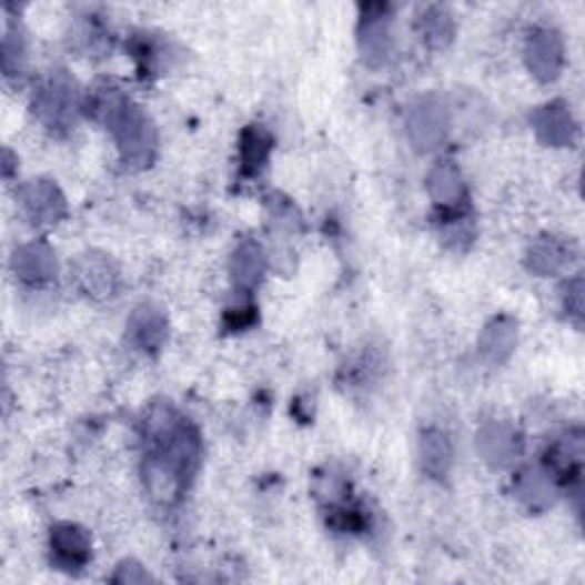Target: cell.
<instances>
[{
    "mask_svg": "<svg viewBox=\"0 0 585 585\" xmlns=\"http://www.w3.org/2000/svg\"><path fill=\"white\" fill-rule=\"evenodd\" d=\"M427 192L437 206L442 209H460L466 202V190L462 174L455 163L442 161L433 168V172L427 174Z\"/></svg>",
    "mask_w": 585,
    "mask_h": 585,
    "instance_id": "17",
    "label": "cell"
},
{
    "mask_svg": "<svg viewBox=\"0 0 585 585\" xmlns=\"http://www.w3.org/2000/svg\"><path fill=\"white\" fill-rule=\"evenodd\" d=\"M26 62V47H23V37L14 30L6 32L3 39V69L8 75H17L23 69Z\"/></svg>",
    "mask_w": 585,
    "mask_h": 585,
    "instance_id": "22",
    "label": "cell"
},
{
    "mask_svg": "<svg viewBox=\"0 0 585 585\" xmlns=\"http://www.w3.org/2000/svg\"><path fill=\"white\" fill-rule=\"evenodd\" d=\"M75 286L92 300H110L120 289V270L99 252H88L75 259L71 268Z\"/></svg>",
    "mask_w": 585,
    "mask_h": 585,
    "instance_id": "5",
    "label": "cell"
},
{
    "mask_svg": "<svg viewBox=\"0 0 585 585\" xmlns=\"http://www.w3.org/2000/svg\"><path fill=\"white\" fill-rule=\"evenodd\" d=\"M272 215L278 218L280 224H286V226H297L300 224V215H297L295 206L289 204L286 200L284 202H272Z\"/></svg>",
    "mask_w": 585,
    "mask_h": 585,
    "instance_id": "25",
    "label": "cell"
},
{
    "mask_svg": "<svg viewBox=\"0 0 585 585\" xmlns=\"http://www.w3.org/2000/svg\"><path fill=\"white\" fill-rule=\"evenodd\" d=\"M142 476H144L147 494L161 505L176 503L188 485V478L176 470V466L155 453L147 455L142 464Z\"/></svg>",
    "mask_w": 585,
    "mask_h": 585,
    "instance_id": "11",
    "label": "cell"
},
{
    "mask_svg": "<svg viewBox=\"0 0 585 585\" xmlns=\"http://www.w3.org/2000/svg\"><path fill=\"white\" fill-rule=\"evenodd\" d=\"M229 272H231L233 286L241 291H252L263 280V272H265V254L261 245L252 241L241 243L231 256Z\"/></svg>",
    "mask_w": 585,
    "mask_h": 585,
    "instance_id": "19",
    "label": "cell"
},
{
    "mask_svg": "<svg viewBox=\"0 0 585 585\" xmlns=\"http://www.w3.org/2000/svg\"><path fill=\"white\" fill-rule=\"evenodd\" d=\"M476 451L490 466L501 470V466H508L520 455L522 440L515 425L505 421H490L476 435Z\"/></svg>",
    "mask_w": 585,
    "mask_h": 585,
    "instance_id": "7",
    "label": "cell"
},
{
    "mask_svg": "<svg viewBox=\"0 0 585 585\" xmlns=\"http://www.w3.org/2000/svg\"><path fill=\"white\" fill-rule=\"evenodd\" d=\"M531 127L539 142L547 147H569L576 138V122L565 101H552L539 105L531 114Z\"/></svg>",
    "mask_w": 585,
    "mask_h": 585,
    "instance_id": "8",
    "label": "cell"
},
{
    "mask_svg": "<svg viewBox=\"0 0 585 585\" xmlns=\"http://www.w3.org/2000/svg\"><path fill=\"white\" fill-rule=\"evenodd\" d=\"M421 28L425 34V42L433 44V47H444L451 42V34H453V21L451 17L442 10V8H431L423 19H421Z\"/></svg>",
    "mask_w": 585,
    "mask_h": 585,
    "instance_id": "21",
    "label": "cell"
},
{
    "mask_svg": "<svg viewBox=\"0 0 585 585\" xmlns=\"http://www.w3.org/2000/svg\"><path fill=\"white\" fill-rule=\"evenodd\" d=\"M418 462L425 476L444 481L453 466V444L444 431L427 427L418 440Z\"/></svg>",
    "mask_w": 585,
    "mask_h": 585,
    "instance_id": "14",
    "label": "cell"
},
{
    "mask_svg": "<svg viewBox=\"0 0 585 585\" xmlns=\"http://www.w3.org/2000/svg\"><path fill=\"white\" fill-rule=\"evenodd\" d=\"M360 51L366 64L377 67L392 53V19L386 6H371L360 23Z\"/></svg>",
    "mask_w": 585,
    "mask_h": 585,
    "instance_id": "9",
    "label": "cell"
},
{
    "mask_svg": "<svg viewBox=\"0 0 585 585\" xmlns=\"http://www.w3.org/2000/svg\"><path fill=\"white\" fill-rule=\"evenodd\" d=\"M556 478L549 474L547 466H528L515 481L517 496L528 505L531 511L549 508L556 498Z\"/></svg>",
    "mask_w": 585,
    "mask_h": 585,
    "instance_id": "16",
    "label": "cell"
},
{
    "mask_svg": "<svg viewBox=\"0 0 585 585\" xmlns=\"http://www.w3.org/2000/svg\"><path fill=\"white\" fill-rule=\"evenodd\" d=\"M526 67L539 83H554L565 64L563 39L554 28H535L526 39Z\"/></svg>",
    "mask_w": 585,
    "mask_h": 585,
    "instance_id": "4",
    "label": "cell"
},
{
    "mask_svg": "<svg viewBox=\"0 0 585 585\" xmlns=\"http://www.w3.org/2000/svg\"><path fill=\"white\" fill-rule=\"evenodd\" d=\"M517 345V323L511 316H496L481 334V353L492 364L508 362Z\"/></svg>",
    "mask_w": 585,
    "mask_h": 585,
    "instance_id": "18",
    "label": "cell"
},
{
    "mask_svg": "<svg viewBox=\"0 0 585 585\" xmlns=\"http://www.w3.org/2000/svg\"><path fill=\"white\" fill-rule=\"evenodd\" d=\"M23 213L37 226L58 224L67 213V202L62 190L49 179H34L26 183L19 192Z\"/></svg>",
    "mask_w": 585,
    "mask_h": 585,
    "instance_id": "6",
    "label": "cell"
},
{
    "mask_svg": "<svg viewBox=\"0 0 585 585\" xmlns=\"http://www.w3.org/2000/svg\"><path fill=\"white\" fill-rule=\"evenodd\" d=\"M572 261V248L554 236H539L526 250V268L537 278H549Z\"/></svg>",
    "mask_w": 585,
    "mask_h": 585,
    "instance_id": "15",
    "label": "cell"
},
{
    "mask_svg": "<svg viewBox=\"0 0 585 585\" xmlns=\"http://www.w3.org/2000/svg\"><path fill=\"white\" fill-rule=\"evenodd\" d=\"M127 339L142 353H159L168 339V316L161 306L142 304L138 306L127 325Z\"/></svg>",
    "mask_w": 585,
    "mask_h": 585,
    "instance_id": "12",
    "label": "cell"
},
{
    "mask_svg": "<svg viewBox=\"0 0 585 585\" xmlns=\"http://www.w3.org/2000/svg\"><path fill=\"white\" fill-rule=\"evenodd\" d=\"M90 108L94 117L108 124L122 163L131 170H144L153 163L159 149V133L142 108L114 90L92 94Z\"/></svg>",
    "mask_w": 585,
    "mask_h": 585,
    "instance_id": "1",
    "label": "cell"
},
{
    "mask_svg": "<svg viewBox=\"0 0 585 585\" xmlns=\"http://www.w3.org/2000/svg\"><path fill=\"white\" fill-rule=\"evenodd\" d=\"M34 114L47 129H71L78 110V90L67 71H53L34 92Z\"/></svg>",
    "mask_w": 585,
    "mask_h": 585,
    "instance_id": "3",
    "label": "cell"
},
{
    "mask_svg": "<svg viewBox=\"0 0 585 585\" xmlns=\"http://www.w3.org/2000/svg\"><path fill=\"white\" fill-rule=\"evenodd\" d=\"M112 581L114 583H147V581H151V576L142 565L127 561L117 567V572L112 574Z\"/></svg>",
    "mask_w": 585,
    "mask_h": 585,
    "instance_id": "24",
    "label": "cell"
},
{
    "mask_svg": "<svg viewBox=\"0 0 585 585\" xmlns=\"http://www.w3.org/2000/svg\"><path fill=\"white\" fill-rule=\"evenodd\" d=\"M51 552L56 565L62 569H81L92 556V537L78 524H56L51 531Z\"/></svg>",
    "mask_w": 585,
    "mask_h": 585,
    "instance_id": "10",
    "label": "cell"
},
{
    "mask_svg": "<svg viewBox=\"0 0 585 585\" xmlns=\"http://www.w3.org/2000/svg\"><path fill=\"white\" fill-rule=\"evenodd\" d=\"M563 302L567 309V316L581 321L583 319V280L574 278L567 282L565 293H563Z\"/></svg>",
    "mask_w": 585,
    "mask_h": 585,
    "instance_id": "23",
    "label": "cell"
},
{
    "mask_svg": "<svg viewBox=\"0 0 585 585\" xmlns=\"http://www.w3.org/2000/svg\"><path fill=\"white\" fill-rule=\"evenodd\" d=\"M407 138L418 151L440 149L451 133V108L444 97L425 94L407 112Z\"/></svg>",
    "mask_w": 585,
    "mask_h": 585,
    "instance_id": "2",
    "label": "cell"
},
{
    "mask_svg": "<svg viewBox=\"0 0 585 585\" xmlns=\"http://www.w3.org/2000/svg\"><path fill=\"white\" fill-rule=\"evenodd\" d=\"M17 278L26 284H47L58 275L56 252L44 243H26L12 256Z\"/></svg>",
    "mask_w": 585,
    "mask_h": 585,
    "instance_id": "13",
    "label": "cell"
},
{
    "mask_svg": "<svg viewBox=\"0 0 585 585\" xmlns=\"http://www.w3.org/2000/svg\"><path fill=\"white\" fill-rule=\"evenodd\" d=\"M272 138L263 127H248L241 135V170L243 174H256L270 155Z\"/></svg>",
    "mask_w": 585,
    "mask_h": 585,
    "instance_id": "20",
    "label": "cell"
}]
</instances>
